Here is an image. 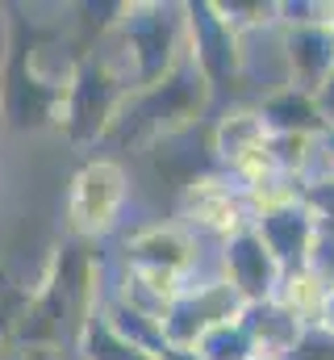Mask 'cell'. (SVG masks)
<instances>
[{
	"instance_id": "12",
	"label": "cell",
	"mask_w": 334,
	"mask_h": 360,
	"mask_svg": "<svg viewBox=\"0 0 334 360\" xmlns=\"http://www.w3.org/2000/svg\"><path fill=\"white\" fill-rule=\"evenodd\" d=\"M280 59H284V84L301 92H318L322 80L334 72V38L326 25L309 30H280Z\"/></svg>"
},
{
	"instance_id": "6",
	"label": "cell",
	"mask_w": 334,
	"mask_h": 360,
	"mask_svg": "<svg viewBox=\"0 0 334 360\" xmlns=\"http://www.w3.org/2000/svg\"><path fill=\"white\" fill-rule=\"evenodd\" d=\"M126 197H130V172H126L121 160H113V155L84 160L80 168H76V176H72V188H67L72 235H80L88 243L105 239L121 222Z\"/></svg>"
},
{
	"instance_id": "15",
	"label": "cell",
	"mask_w": 334,
	"mask_h": 360,
	"mask_svg": "<svg viewBox=\"0 0 334 360\" xmlns=\"http://www.w3.org/2000/svg\"><path fill=\"white\" fill-rule=\"evenodd\" d=\"M239 323H243V331L250 335L255 352L259 356H272V360H280L293 348V340L301 335V323L280 302H250V306H243Z\"/></svg>"
},
{
	"instance_id": "2",
	"label": "cell",
	"mask_w": 334,
	"mask_h": 360,
	"mask_svg": "<svg viewBox=\"0 0 334 360\" xmlns=\"http://www.w3.org/2000/svg\"><path fill=\"white\" fill-rule=\"evenodd\" d=\"M209 101L213 89L196 76V68L184 59L171 76H163L159 84L138 92H126L117 117H113V130L105 143L121 147V151H151V147H163L175 134L192 130L205 113H209Z\"/></svg>"
},
{
	"instance_id": "13",
	"label": "cell",
	"mask_w": 334,
	"mask_h": 360,
	"mask_svg": "<svg viewBox=\"0 0 334 360\" xmlns=\"http://www.w3.org/2000/svg\"><path fill=\"white\" fill-rule=\"evenodd\" d=\"M255 109H259L267 134H305V139H318L326 130L314 92H301V89H293V84L272 89Z\"/></svg>"
},
{
	"instance_id": "25",
	"label": "cell",
	"mask_w": 334,
	"mask_h": 360,
	"mask_svg": "<svg viewBox=\"0 0 334 360\" xmlns=\"http://www.w3.org/2000/svg\"><path fill=\"white\" fill-rule=\"evenodd\" d=\"M305 272L318 276L326 289H334V235H318V239H314L309 260H305Z\"/></svg>"
},
{
	"instance_id": "9",
	"label": "cell",
	"mask_w": 334,
	"mask_h": 360,
	"mask_svg": "<svg viewBox=\"0 0 334 360\" xmlns=\"http://www.w3.org/2000/svg\"><path fill=\"white\" fill-rule=\"evenodd\" d=\"M280 264L272 260V252L263 248V239L247 226H239L230 239H222V281L243 297V306L250 302H272L280 289Z\"/></svg>"
},
{
	"instance_id": "28",
	"label": "cell",
	"mask_w": 334,
	"mask_h": 360,
	"mask_svg": "<svg viewBox=\"0 0 334 360\" xmlns=\"http://www.w3.org/2000/svg\"><path fill=\"white\" fill-rule=\"evenodd\" d=\"M155 360H201L196 348H180V344H163V352H155Z\"/></svg>"
},
{
	"instance_id": "10",
	"label": "cell",
	"mask_w": 334,
	"mask_h": 360,
	"mask_svg": "<svg viewBox=\"0 0 334 360\" xmlns=\"http://www.w3.org/2000/svg\"><path fill=\"white\" fill-rule=\"evenodd\" d=\"M250 231L263 239V248L272 252V260L280 264V272L305 269L309 248H314V239H318V226H314V218L301 210L297 197L276 201V205H263V210H250Z\"/></svg>"
},
{
	"instance_id": "3",
	"label": "cell",
	"mask_w": 334,
	"mask_h": 360,
	"mask_svg": "<svg viewBox=\"0 0 334 360\" xmlns=\"http://www.w3.org/2000/svg\"><path fill=\"white\" fill-rule=\"evenodd\" d=\"M100 51L117 63L130 92L151 89L184 63V17L180 4H126Z\"/></svg>"
},
{
	"instance_id": "20",
	"label": "cell",
	"mask_w": 334,
	"mask_h": 360,
	"mask_svg": "<svg viewBox=\"0 0 334 360\" xmlns=\"http://www.w3.org/2000/svg\"><path fill=\"white\" fill-rule=\"evenodd\" d=\"M297 201H301V210L314 218L318 235H334V176L330 172H314V176L301 180Z\"/></svg>"
},
{
	"instance_id": "7",
	"label": "cell",
	"mask_w": 334,
	"mask_h": 360,
	"mask_svg": "<svg viewBox=\"0 0 334 360\" xmlns=\"http://www.w3.org/2000/svg\"><path fill=\"white\" fill-rule=\"evenodd\" d=\"M247 201L243 188L230 184L222 172H201L180 184V201H175V226H184L192 239L196 235H213L218 243L230 239L239 226H247Z\"/></svg>"
},
{
	"instance_id": "18",
	"label": "cell",
	"mask_w": 334,
	"mask_h": 360,
	"mask_svg": "<svg viewBox=\"0 0 334 360\" xmlns=\"http://www.w3.org/2000/svg\"><path fill=\"white\" fill-rule=\"evenodd\" d=\"M72 344H76V356H80V360H155V356H147L142 348L126 344L121 335H113L96 310L80 323V331H76V340H72Z\"/></svg>"
},
{
	"instance_id": "21",
	"label": "cell",
	"mask_w": 334,
	"mask_h": 360,
	"mask_svg": "<svg viewBox=\"0 0 334 360\" xmlns=\"http://www.w3.org/2000/svg\"><path fill=\"white\" fill-rule=\"evenodd\" d=\"M213 4L230 21V30L243 34V38L276 25V0H213Z\"/></svg>"
},
{
	"instance_id": "19",
	"label": "cell",
	"mask_w": 334,
	"mask_h": 360,
	"mask_svg": "<svg viewBox=\"0 0 334 360\" xmlns=\"http://www.w3.org/2000/svg\"><path fill=\"white\" fill-rule=\"evenodd\" d=\"M196 356L201 360H255V344H250V335L243 331V323L234 319V323H218V327H209L201 340H196Z\"/></svg>"
},
{
	"instance_id": "24",
	"label": "cell",
	"mask_w": 334,
	"mask_h": 360,
	"mask_svg": "<svg viewBox=\"0 0 334 360\" xmlns=\"http://www.w3.org/2000/svg\"><path fill=\"white\" fill-rule=\"evenodd\" d=\"M21 306H25V293H21V289L0 293V360L13 352V327H17V319H21Z\"/></svg>"
},
{
	"instance_id": "8",
	"label": "cell",
	"mask_w": 334,
	"mask_h": 360,
	"mask_svg": "<svg viewBox=\"0 0 334 360\" xmlns=\"http://www.w3.org/2000/svg\"><path fill=\"white\" fill-rule=\"evenodd\" d=\"M239 314H243V297H239L222 276H213V281H201V285L188 281V289L167 306V314H163L159 327H163L167 344L196 348V340H201L209 327L234 323Z\"/></svg>"
},
{
	"instance_id": "5",
	"label": "cell",
	"mask_w": 334,
	"mask_h": 360,
	"mask_svg": "<svg viewBox=\"0 0 334 360\" xmlns=\"http://www.w3.org/2000/svg\"><path fill=\"white\" fill-rule=\"evenodd\" d=\"M184 17V59L196 68V76L213 92L234 89L247 76V38L230 30V21L218 13L213 0H188L180 4Z\"/></svg>"
},
{
	"instance_id": "16",
	"label": "cell",
	"mask_w": 334,
	"mask_h": 360,
	"mask_svg": "<svg viewBox=\"0 0 334 360\" xmlns=\"http://www.w3.org/2000/svg\"><path fill=\"white\" fill-rule=\"evenodd\" d=\"M96 314L105 319V327L113 331V335H121L126 344H134V348H142L147 356H155V352H163V327L155 323V319H147V314H138V310H130V306H121L117 297H105L100 306H96Z\"/></svg>"
},
{
	"instance_id": "4",
	"label": "cell",
	"mask_w": 334,
	"mask_h": 360,
	"mask_svg": "<svg viewBox=\"0 0 334 360\" xmlns=\"http://www.w3.org/2000/svg\"><path fill=\"white\" fill-rule=\"evenodd\" d=\"M130 84L121 80L117 63L92 46L76 63L72 80H67V92H63V109H59V130L72 147H96L109 139L113 130V117L121 109Z\"/></svg>"
},
{
	"instance_id": "26",
	"label": "cell",
	"mask_w": 334,
	"mask_h": 360,
	"mask_svg": "<svg viewBox=\"0 0 334 360\" xmlns=\"http://www.w3.org/2000/svg\"><path fill=\"white\" fill-rule=\"evenodd\" d=\"M314 101H318V113H322V126L334 130V72L322 80V89L314 92Z\"/></svg>"
},
{
	"instance_id": "29",
	"label": "cell",
	"mask_w": 334,
	"mask_h": 360,
	"mask_svg": "<svg viewBox=\"0 0 334 360\" xmlns=\"http://www.w3.org/2000/svg\"><path fill=\"white\" fill-rule=\"evenodd\" d=\"M21 360H59V352H46V348H17Z\"/></svg>"
},
{
	"instance_id": "11",
	"label": "cell",
	"mask_w": 334,
	"mask_h": 360,
	"mask_svg": "<svg viewBox=\"0 0 334 360\" xmlns=\"http://www.w3.org/2000/svg\"><path fill=\"white\" fill-rule=\"evenodd\" d=\"M126 269H151V272H167V276H180L188 281L196 269V239L175 226V222H151V226H138L130 239H126Z\"/></svg>"
},
{
	"instance_id": "30",
	"label": "cell",
	"mask_w": 334,
	"mask_h": 360,
	"mask_svg": "<svg viewBox=\"0 0 334 360\" xmlns=\"http://www.w3.org/2000/svg\"><path fill=\"white\" fill-rule=\"evenodd\" d=\"M8 289H17V285H13V276H8V269L0 264V293H8Z\"/></svg>"
},
{
	"instance_id": "17",
	"label": "cell",
	"mask_w": 334,
	"mask_h": 360,
	"mask_svg": "<svg viewBox=\"0 0 334 360\" xmlns=\"http://www.w3.org/2000/svg\"><path fill=\"white\" fill-rule=\"evenodd\" d=\"M326 293H330V289H326L318 276H309L305 269H297V272H284V276H280V289H276L272 302H280L301 327H318V314H322Z\"/></svg>"
},
{
	"instance_id": "23",
	"label": "cell",
	"mask_w": 334,
	"mask_h": 360,
	"mask_svg": "<svg viewBox=\"0 0 334 360\" xmlns=\"http://www.w3.org/2000/svg\"><path fill=\"white\" fill-rule=\"evenodd\" d=\"M280 360H334V331H326V327H301V335L293 340V348Z\"/></svg>"
},
{
	"instance_id": "14",
	"label": "cell",
	"mask_w": 334,
	"mask_h": 360,
	"mask_svg": "<svg viewBox=\"0 0 334 360\" xmlns=\"http://www.w3.org/2000/svg\"><path fill=\"white\" fill-rule=\"evenodd\" d=\"M188 289V281H180V276H167V272H151V269H126L121 272V285H117V302L121 306H130V310H138V314H147V319H155V323H163L167 306L180 297Z\"/></svg>"
},
{
	"instance_id": "27",
	"label": "cell",
	"mask_w": 334,
	"mask_h": 360,
	"mask_svg": "<svg viewBox=\"0 0 334 360\" xmlns=\"http://www.w3.org/2000/svg\"><path fill=\"white\" fill-rule=\"evenodd\" d=\"M314 172H330L334 176V130H322L318 134V168Z\"/></svg>"
},
{
	"instance_id": "1",
	"label": "cell",
	"mask_w": 334,
	"mask_h": 360,
	"mask_svg": "<svg viewBox=\"0 0 334 360\" xmlns=\"http://www.w3.org/2000/svg\"><path fill=\"white\" fill-rule=\"evenodd\" d=\"M80 55L72 38H63L51 25H38L21 8H8L4 17V55H0V122L13 134H42L59 130L63 92L76 72Z\"/></svg>"
},
{
	"instance_id": "22",
	"label": "cell",
	"mask_w": 334,
	"mask_h": 360,
	"mask_svg": "<svg viewBox=\"0 0 334 360\" xmlns=\"http://www.w3.org/2000/svg\"><path fill=\"white\" fill-rule=\"evenodd\" d=\"M276 25L280 30H309L334 25V0H276Z\"/></svg>"
}]
</instances>
